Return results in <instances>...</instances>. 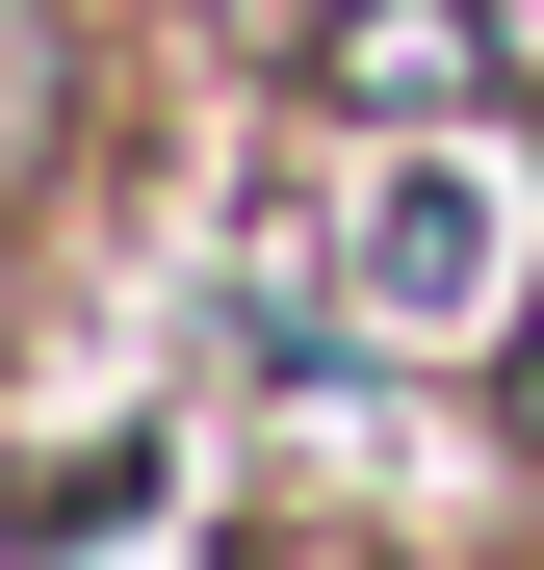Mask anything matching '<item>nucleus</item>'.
<instances>
[{"label":"nucleus","mask_w":544,"mask_h":570,"mask_svg":"<svg viewBox=\"0 0 544 570\" xmlns=\"http://www.w3.org/2000/svg\"><path fill=\"white\" fill-rule=\"evenodd\" d=\"M493 52H544V0H493Z\"/></svg>","instance_id":"nucleus-3"},{"label":"nucleus","mask_w":544,"mask_h":570,"mask_svg":"<svg viewBox=\"0 0 544 570\" xmlns=\"http://www.w3.org/2000/svg\"><path fill=\"white\" fill-rule=\"evenodd\" d=\"M467 259H493V208H467V181H415V208H389V312H467Z\"/></svg>","instance_id":"nucleus-2"},{"label":"nucleus","mask_w":544,"mask_h":570,"mask_svg":"<svg viewBox=\"0 0 544 570\" xmlns=\"http://www.w3.org/2000/svg\"><path fill=\"white\" fill-rule=\"evenodd\" d=\"M337 105L363 130H441V105H467V27H441V0H363V27H337Z\"/></svg>","instance_id":"nucleus-1"}]
</instances>
